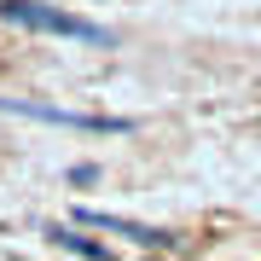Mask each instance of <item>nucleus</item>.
I'll return each instance as SVG.
<instances>
[{"instance_id": "f257e3e1", "label": "nucleus", "mask_w": 261, "mask_h": 261, "mask_svg": "<svg viewBox=\"0 0 261 261\" xmlns=\"http://www.w3.org/2000/svg\"><path fill=\"white\" fill-rule=\"evenodd\" d=\"M0 18L18 23V29H35V35H58V41H93V47H111V29L75 18V12L53 6V0H0Z\"/></svg>"}, {"instance_id": "f03ea898", "label": "nucleus", "mask_w": 261, "mask_h": 261, "mask_svg": "<svg viewBox=\"0 0 261 261\" xmlns=\"http://www.w3.org/2000/svg\"><path fill=\"white\" fill-rule=\"evenodd\" d=\"M0 111H12V116H35V122H53V128H82V134H128V122H122V116L53 111V105H29V99H0Z\"/></svg>"}, {"instance_id": "7ed1b4c3", "label": "nucleus", "mask_w": 261, "mask_h": 261, "mask_svg": "<svg viewBox=\"0 0 261 261\" xmlns=\"http://www.w3.org/2000/svg\"><path fill=\"white\" fill-rule=\"evenodd\" d=\"M75 226H99V232L134 238V244H145V250H174V232H168V226L128 221V215H105V209H82V203H75Z\"/></svg>"}, {"instance_id": "20e7f679", "label": "nucleus", "mask_w": 261, "mask_h": 261, "mask_svg": "<svg viewBox=\"0 0 261 261\" xmlns=\"http://www.w3.org/2000/svg\"><path fill=\"white\" fill-rule=\"evenodd\" d=\"M47 238H53V244H64V250H75V255H87V261H105V244L82 238L75 226H47Z\"/></svg>"}]
</instances>
